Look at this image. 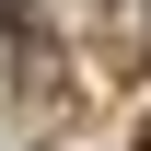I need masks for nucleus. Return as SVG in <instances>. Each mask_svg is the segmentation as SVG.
I'll return each mask as SVG.
<instances>
[{"instance_id":"obj_1","label":"nucleus","mask_w":151,"mask_h":151,"mask_svg":"<svg viewBox=\"0 0 151 151\" xmlns=\"http://www.w3.org/2000/svg\"><path fill=\"white\" fill-rule=\"evenodd\" d=\"M139 151H151V128H139Z\"/></svg>"}]
</instances>
